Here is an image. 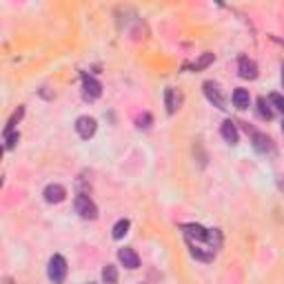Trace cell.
<instances>
[{
	"instance_id": "e0dca14e",
	"label": "cell",
	"mask_w": 284,
	"mask_h": 284,
	"mask_svg": "<svg viewBox=\"0 0 284 284\" xmlns=\"http://www.w3.org/2000/svg\"><path fill=\"white\" fill-rule=\"evenodd\" d=\"M211 63H213V54H202L200 60H196V63H193V71H200V69L209 67Z\"/></svg>"
},
{
	"instance_id": "7c38bea8",
	"label": "cell",
	"mask_w": 284,
	"mask_h": 284,
	"mask_svg": "<svg viewBox=\"0 0 284 284\" xmlns=\"http://www.w3.org/2000/svg\"><path fill=\"white\" fill-rule=\"evenodd\" d=\"M184 231H187L189 235H193V238H198V240H207V238H209V231L202 229L200 224H184Z\"/></svg>"
},
{
	"instance_id": "9a60e30c",
	"label": "cell",
	"mask_w": 284,
	"mask_h": 284,
	"mask_svg": "<svg viewBox=\"0 0 284 284\" xmlns=\"http://www.w3.org/2000/svg\"><path fill=\"white\" fill-rule=\"evenodd\" d=\"M102 280H105L107 284H116L118 271H116V267H113V264H107V267H105V271H102Z\"/></svg>"
},
{
	"instance_id": "44dd1931",
	"label": "cell",
	"mask_w": 284,
	"mask_h": 284,
	"mask_svg": "<svg viewBox=\"0 0 284 284\" xmlns=\"http://www.w3.org/2000/svg\"><path fill=\"white\" fill-rule=\"evenodd\" d=\"M278 187H280V189H282V191H284V178L280 180V182H278Z\"/></svg>"
},
{
	"instance_id": "30bf717a",
	"label": "cell",
	"mask_w": 284,
	"mask_h": 284,
	"mask_svg": "<svg viewBox=\"0 0 284 284\" xmlns=\"http://www.w3.org/2000/svg\"><path fill=\"white\" fill-rule=\"evenodd\" d=\"M222 138H224L229 144H235L238 142V131H235V125L231 120H226V122H222Z\"/></svg>"
},
{
	"instance_id": "ac0fdd59",
	"label": "cell",
	"mask_w": 284,
	"mask_h": 284,
	"mask_svg": "<svg viewBox=\"0 0 284 284\" xmlns=\"http://www.w3.org/2000/svg\"><path fill=\"white\" fill-rule=\"evenodd\" d=\"M269 105H273L278 111L284 113V96L282 93H271V96H269Z\"/></svg>"
},
{
	"instance_id": "5b68a950",
	"label": "cell",
	"mask_w": 284,
	"mask_h": 284,
	"mask_svg": "<svg viewBox=\"0 0 284 284\" xmlns=\"http://www.w3.org/2000/svg\"><path fill=\"white\" fill-rule=\"evenodd\" d=\"M65 196H67V191H65V187H60V184H49V187L45 189V200L51 202V205L63 202Z\"/></svg>"
},
{
	"instance_id": "7402d4cb",
	"label": "cell",
	"mask_w": 284,
	"mask_h": 284,
	"mask_svg": "<svg viewBox=\"0 0 284 284\" xmlns=\"http://www.w3.org/2000/svg\"><path fill=\"white\" fill-rule=\"evenodd\" d=\"M89 284H93V282H89Z\"/></svg>"
},
{
	"instance_id": "7a4b0ae2",
	"label": "cell",
	"mask_w": 284,
	"mask_h": 284,
	"mask_svg": "<svg viewBox=\"0 0 284 284\" xmlns=\"http://www.w3.org/2000/svg\"><path fill=\"white\" fill-rule=\"evenodd\" d=\"M75 211H78V215L84 217V220H96L98 217L96 205H93V200L89 196H84V193H80V196L75 198Z\"/></svg>"
},
{
	"instance_id": "ba28073f",
	"label": "cell",
	"mask_w": 284,
	"mask_h": 284,
	"mask_svg": "<svg viewBox=\"0 0 284 284\" xmlns=\"http://www.w3.org/2000/svg\"><path fill=\"white\" fill-rule=\"evenodd\" d=\"M238 69H240V75L242 78H255L258 75V65L253 63L251 58H240V63H238Z\"/></svg>"
},
{
	"instance_id": "3957f363",
	"label": "cell",
	"mask_w": 284,
	"mask_h": 284,
	"mask_svg": "<svg viewBox=\"0 0 284 284\" xmlns=\"http://www.w3.org/2000/svg\"><path fill=\"white\" fill-rule=\"evenodd\" d=\"M75 131H78V136L82 140H89L96 134V120L89 116H80L78 120H75Z\"/></svg>"
},
{
	"instance_id": "52a82bcc",
	"label": "cell",
	"mask_w": 284,
	"mask_h": 284,
	"mask_svg": "<svg viewBox=\"0 0 284 284\" xmlns=\"http://www.w3.org/2000/svg\"><path fill=\"white\" fill-rule=\"evenodd\" d=\"M205 96L209 98V100H211L217 109H226V107H224V98L220 96V89H217V84L205 82Z\"/></svg>"
},
{
	"instance_id": "ffe728a7",
	"label": "cell",
	"mask_w": 284,
	"mask_h": 284,
	"mask_svg": "<svg viewBox=\"0 0 284 284\" xmlns=\"http://www.w3.org/2000/svg\"><path fill=\"white\" fill-rule=\"evenodd\" d=\"M18 142V134H7L4 136V149H13Z\"/></svg>"
},
{
	"instance_id": "603a6c76",
	"label": "cell",
	"mask_w": 284,
	"mask_h": 284,
	"mask_svg": "<svg viewBox=\"0 0 284 284\" xmlns=\"http://www.w3.org/2000/svg\"><path fill=\"white\" fill-rule=\"evenodd\" d=\"M282 129H284V125H282Z\"/></svg>"
},
{
	"instance_id": "277c9868",
	"label": "cell",
	"mask_w": 284,
	"mask_h": 284,
	"mask_svg": "<svg viewBox=\"0 0 284 284\" xmlns=\"http://www.w3.org/2000/svg\"><path fill=\"white\" fill-rule=\"evenodd\" d=\"M100 93H102L100 82H98L96 78L84 75V80H82V96H84V100H96V98H100Z\"/></svg>"
},
{
	"instance_id": "4fadbf2b",
	"label": "cell",
	"mask_w": 284,
	"mask_h": 284,
	"mask_svg": "<svg viewBox=\"0 0 284 284\" xmlns=\"http://www.w3.org/2000/svg\"><path fill=\"white\" fill-rule=\"evenodd\" d=\"M127 231H129V220H118L116 224H113V238L116 240L125 238Z\"/></svg>"
},
{
	"instance_id": "5bb4252c",
	"label": "cell",
	"mask_w": 284,
	"mask_h": 284,
	"mask_svg": "<svg viewBox=\"0 0 284 284\" xmlns=\"http://www.w3.org/2000/svg\"><path fill=\"white\" fill-rule=\"evenodd\" d=\"M22 113H25V107H18L16 111H13V116L9 118L7 127H4V136H7V134H11V131H13V127H16V122H18V120H20V118H22Z\"/></svg>"
},
{
	"instance_id": "8fae6325",
	"label": "cell",
	"mask_w": 284,
	"mask_h": 284,
	"mask_svg": "<svg viewBox=\"0 0 284 284\" xmlns=\"http://www.w3.org/2000/svg\"><path fill=\"white\" fill-rule=\"evenodd\" d=\"M249 102H251V98H249L247 89H235L233 91V105L238 109H249Z\"/></svg>"
},
{
	"instance_id": "d6986e66",
	"label": "cell",
	"mask_w": 284,
	"mask_h": 284,
	"mask_svg": "<svg viewBox=\"0 0 284 284\" xmlns=\"http://www.w3.org/2000/svg\"><path fill=\"white\" fill-rule=\"evenodd\" d=\"M176 107H178V102H176V93H173V89H167V111H169V113H173V111H176Z\"/></svg>"
},
{
	"instance_id": "2e32d148",
	"label": "cell",
	"mask_w": 284,
	"mask_h": 284,
	"mask_svg": "<svg viewBox=\"0 0 284 284\" xmlns=\"http://www.w3.org/2000/svg\"><path fill=\"white\" fill-rule=\"evenodd\" d=\"M258 113H260V118H264V120H271V118H273V111L269 109L264 98H258Z\"/></svg>"
},
{
	"instance_id": "8992f818",
	"label": "cell",
	"mask_w": 284,
	"mask_h": 284,
	"mask_svg": "<svg viewBox=\"0 0 284 284\" xmlns=\"http://www.w3.org/2000/svg\"><path fill=\"white\" fill-rule=\"evenodd\" d=\"M118 258H120V262L125 264L127 269H138L140 267V258H138V253H136L134 249H120Z\"/></svg>"
},
{
	"instance_id": "6da1fadb",
	"label": "cell",
	"mask_w": 284,
	"mask_h": 284,
	"mask_svg": "<svg viewBox=\"0 0 284 284\" xmlns=\"http://www.w3.org/2000/svg\"><path fill=\"white\" fill-rule=\"evenodd\" d=\"M67 278V262L63 255H54L49 260V280L54 284H63Z\"/></svg>"
},
{
	"instance_id": "9c48e42d",
	"label": "cell",
	"mask_w": 284,
	"mask_h": 284,
	"mask_svg": "<svg viewBox=\"0 0 284 284\" xmlns=\"http://www.w3.org/2000/svg\"><path fill=\"white\" fill-rule=\"evenodd\" d=\"M253 146H255V151H260V153H267V151L273 149L271 138L264 136V134H255V131H253Z\"/></svg>"
}]
</instances>
